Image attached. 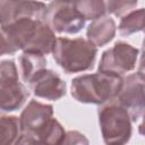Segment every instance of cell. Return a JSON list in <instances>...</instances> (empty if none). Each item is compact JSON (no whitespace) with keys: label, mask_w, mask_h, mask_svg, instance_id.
<instances>
[{"label":"cell","mask_w":145,"mask_h":145,"mask_svg":"<svg viewBox=\"0 0 145 145\" xmlns=\"http://www.w3.org/2000/svg\"><path fill=\"white\" fill-rule=\"evenodd\" d=\"M1 31L16 52L20 50L46 56L52 53L57 41L56 33L41 19L23 18Z\"/></svg>","instance_id":"6da1fadb"},{"label":"cell","mask_w":145,"mask_h":145,"mask_svg":"<svg viewBox=\"0 0 145 145\" xmlns=\"http://www.w3.org/2000/svg\"><path fill=\"white\" fill-rule=\"evenodd\" d=\"M122 78L116 74L100 71L82 75L71 80L70 93L77 102L103 104L116 99L121 88Z\"/></svg>","instance_id":"7a4b0ae2"},{"label":"cell","mask_w":145,"mask_h":145,"mask_svg":"<svg viewBox=\"0 0 145 145\" xmlns=\"http://www.w3.org/2000/svg\"><path fill=\"white\" fill-rule=\"evenodd\" d=\"M97 48L83 37H57L52 57L67 74L86 71L93 68Z\"/></svg>","instance_id":"3957f363"},{"label":"cell","mask_w":145,"mask_h":145,"mask_svg":"<svg viewBox=\"0 0 145 145\" xmlns=\"http://www.w3.org/2000/svg\"><path fill=\"white\" fill-rule=\"evenodd\" d=\"M99 123L105 145H126L131 137V119L128 112L111 103L99 109Z\"/></svg>","instance_id":"277c9868"},{"label":"cell","mask_w":145,"mask_h":145,"mask_svg":"<svg viewBox=\"0 0 145 145\" xmlns=\"http://www.w3.org/2000/svg\"><path fill=\"white\" fill-rule=\"evenodd\" d=\"M44 22L54 33L76 34L86 20L76 10L74 1H52L46 5Z\"/></svg>","instance_id":"5b68a950"},{"label":"cell","mask_w":145,"mask_h":145,"mask_svg":"<svg viewBox=\"0 0 145 145\" xmlns=\"http://www.w3.org/2000/svg\"><path fill=\"white\" fill-rule=\"evenodd\" d=\"M113 101L128 112L131 121L142 119L145 109L144 74L134 72L122 78L121 88Z\"/></svg>","instance_id":"8992f818"},{"label":"cell","mask_w":145,"mask_h":145,"mask_svg":"<svg viewBox=\"0 0 145 145\" xmlns=\"http://www.w3.org/2000/svg\"><path fill=\"white\" fill-rule=\"evenodd\" d=\"M139 56V50L134 48L127 42H116L112 48H109L102 53L99 71L100 72H110L119 76L135 69L137 59Z\"/></svg>","instance_id":"52a82bcc"},{"label":"cell","mask_w":145,"mask_h":145,"mask_svg":"<svg viewBox=\"0 0 145 145\" xmlns=\"http://www.w3.org/2000/svg\"><path fill=\"white\" fill-rule=\"evenodd\" d=\"M46 5L39 1L0 0V28L23 18L44 20Z\"/></svg>","instance_id":"ba28073f"},{"label":"cell","mask_w":145,"mask_h":145,"mask_svg":"<svg viewBox=\"0 0 145 145\" xmlns=\"http://www.w3.org/2000/svg\"><path fill=\"white\" fill-rule=\"evenodd\" d=\"M28 87L36 97L49 101L60 100L67 91L65 80L57 72L46 68L31 80Z\"/></svg>","instance_id":"9c48e42d"},{"label":"cell","mask_w":145,"mask_h":145,"mask_svg":"<svg viewBox=\"0 0 145 145\" xmlns=\"http://www.w3.org/2000/svg\"><path fill=\"white\" fill-rule=\"evenodd\" d=\"M53 106L35 100H32L18 117L20 134L34 136L39 129L52 118Z\"/></svg>","instance_id":"30bf717a"},{"label":"cell","mask_w":145,"mask_h":145,"mask_svg":"<svg viewBox=\"0 0 145 145\" xmlns=\"http://www.w3.org/2000/svg\"><path fill=\"white\" fill-rule=\"evenodd\" d=\"M28 95V91L19 82L0 83V117L22 108Z\"/></svg>","instance_id":"8fae6325"},{"label":"cell","mask_w":145,"mask_h":145,"mask_svg":"<svg viewBox=\"0 0 145 145\" xmlns=\"http://www.w3.org/2000/svg\"><path fill=\"white\" fill-rule=\"evenodd\" d=\"M116 31V22L113 18L106 15L96 20H93L88 25L86 31V40L96 48L104 46L114 37Z\"/></svg>","instance_id":"7c38bea8"},{"label":"cell","mask_w":145,"mask_h":145,"mask_svg":"<svg viewBox=\"0 0 145 145\" xmlns=\"http://www.w3.org/2000/svg\"><path fill=\"white\" fill-rule=\"evenodd\" d=\"M19 67L22 79L28 85L39 72L46 68V58L35 52H23L19 57Z\"/></svg>","instance_id":"4fadbf2b"},{"label":"cell","mask_w":145,"mask_h":145,"mask_svg":"<svg viewBox=\"0 0 145 145\" xmlns=\"http://www.w3.org/2000/svg\"><path fill=\"white\" fill-rule=\"evenodd\" d=\"M65 135L66 130L62 125L52 117L39 129V131L33 137H35L41 145H60Z\"/></svg>","instance_id":"5bb4252c"},{"label":"cell","mask_w":145,"mask_h":145,"mask_svg":"<svg viewBox=\"0 0 145 145\" xmlns=\"http://www.w3.org/2000/svg\"><path fill=\"white\" fill-rule=\"evenodd\" d=\"M144 18H145L144 8L135 9L134 11L127 14L125 17L121 18L118 26L120 35L129 36L131 34L142 32L144 29Z\"/></svg>","instance_id":"9a60e30c"},{"label":"cell","mask_w":145,"mask_h":145,"mask_svg":"<svg viewBox=\"0 0 145 145\" xmlns=\"http://www.w3.org/2000/svg\"><path fill=\"white\" fill-rule=\"evenodd\" d=\"M76 10L82 15L85 20H96L106 16L105 1L101 0H79L74 1Z\"/></svg>","instance_id":"2e32d148"},{"label":"cell","mask_w":145,"mask_h":145,"mask_svg":"<svg viewBox=\"0 0 145 145\" xmlns=\"http://www.w3.org/2000/svg\"><path fill=\"white\" fill-rule=\"evenodd\" d=\"M20 135L19 120L16 116L0 117V145H12Z\"/></svg>","instance_id":"e0dca14e"},{"label":"cell","mask_w":145,"mask_h":145,"mask_svg":"<svg viewBox=\"0 0 145 145\" xmlns=\"http://www.w3.org/2000/svg\"><path fill=\"white\" fill-rule=\"evenodd\" d=\"M138 2L134 0H119V1H105L106 15H114L116 17L122 18L127 14L134 11L137 7Z\"/></svg>","instance_id":"ac0fdd59"},{"label":"cell","mask_w":145,"mask_h":145,"mask_svg":"<svg viewBox=\"0 0 145 145\" xmlns=\"http://www.w3.org/2000/svg\"><path fill=\"white\" fill-rule=\"evenodd\" d=\"M19 82L18 70L14 60H3L0 62V83Z\"/></svg>","instance_id":"d6986e66"},{"label":"cell","mask_w":145,"mask_h":145,"mask_svg":"<svg viewBox=\"0 0 145 145\" xmlns=\"http://www.w3.org/2000/svg\"><path fill=\"white\" fill-rule=\"evenodd\" d=\"M60 145H89L87 137L77 130L66 131V135Z\"/></svg>","instance_id":"ffe728a7"},{"label":"cell","mask_w":145,"mask_h":145,"mask_svg":"<svg viewBox=\"0 0 145 145\" xmlns=\"http://www.w3.org/2000/svg\"><path fill=\"white\" fill-rule=\"evenodd\" d=\"M15 52L16 51L10 45V43L8 42L6 35L3 34V32L0 28V56H3V54H14Z\"/></svg>","instance_id":"44dd1931"},{"label":"cell","mask_w":145,"mask_h":145,"mask_svg":"<svg viewBox=\"0 0 145 145\" xmlns=\"http://www.w3.org/2000/svg\"><path fill=\"white\" fill-rule=\"evenodd\" d=\"M12 145H41V144L36 140L35 137L20 134Z\"/></svg>","instance_id":"7402d4cb"}]
</instances>
